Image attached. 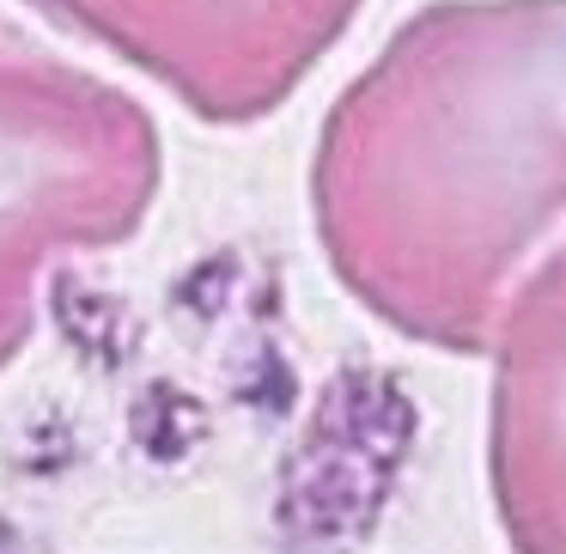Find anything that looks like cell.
I'll return each instance as SVG.
<instances>
[{
	"label": "cell",
	"mask_w": 566,
	"mask_h": 554,
	"mask_svg": "<svg viewBox=\"0 0 566 554\" xmlns=\"http://www.w3.org/2000/svg\"><path fill=\"white\" fill-rule=\"evenodd\" d=\"M311 226L378 323L488 354L566 244V0L408 13L323 116Z\"/></svg>",
	"instance_id": "cell-1"
},
{
	"label": "cell",
	"mask_w": 566,
	"mask_h": 554,
	"mask_svg": "<svg viewBox=\"0 0 566 554\" xmlns=\"http://www.w3.org/2000/svg\"><path fill=\"white\" fill-rule=\"evenodd\" d=\"M165 184L153 111L0 25V372L25 354L55 262L116 250Z\"/></svg>",
	"instance_id": "cell-2"
},
{
	"label": "cell",
	"mask_w": 566,
	"mask_h": 554,
	"mask_svg": "<svg viewBox=\"0 0 566 554\" xmlns=\"http://www.w3.org/2000/svg\"><path fill=\"white\" fill-rule=\"evenodd\" d=\"M62 31L159 80L189 116L244 128L274 116L347 38L366 0H25Z\"/></svg>",
	"instance_id": "cell-3"
},
{
	"label": "cell",
	"mask_w": 566,
	"mask_h": 554,
	"mask_svg": "<svg viewBox=\"0 0 566 554\" xmlns=\"http://www.w3.org/2000/svg\"><path fill=\"white\" fill-rule=\"evenodd\" d=\"M488 488L512 554H566V244L488 347Z\"/></svg>",
	"instance_id": "cell-4"
}]
</instances>
